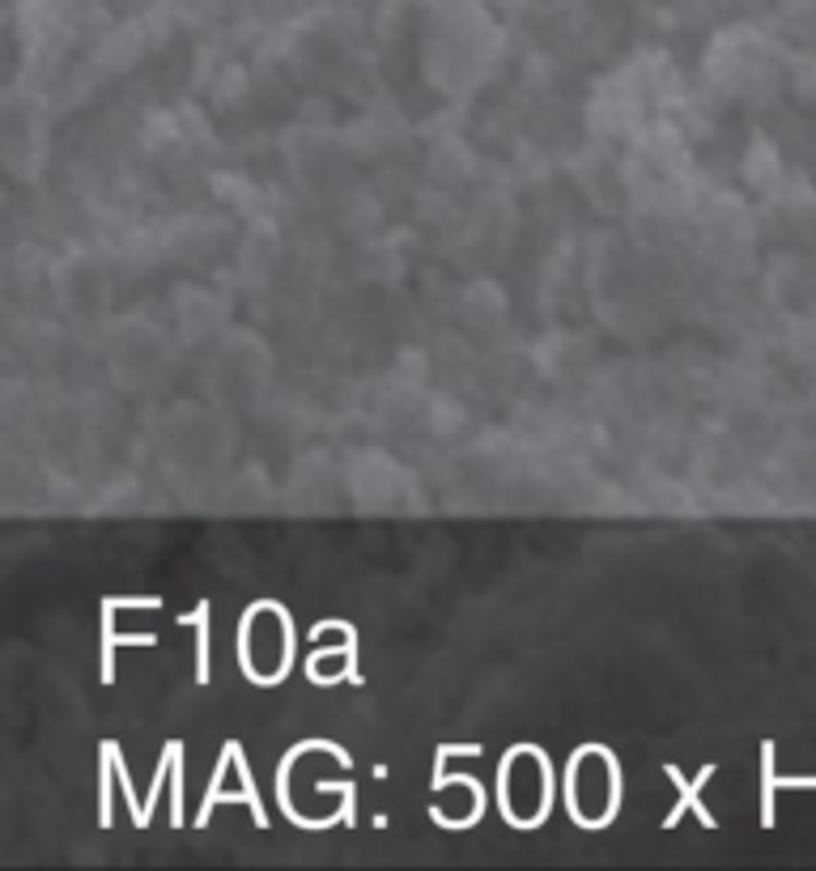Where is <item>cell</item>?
<instances>
[{"label": "cell", "mask_w": 816, "mask_h": 871, "mask_svg": "<svg viewBox=\"0 0 816 871\" xmlns=\"http://www.w3.org/2000/svg\"><path fill=\"white\" fill-rule=\"evenodd\" d=\"M120 608H158V600H102V685L115 680V646L120 642H141L154 646V633H115V613Z\"/></svg>", "instance_id": "1"}, {"label": "cell", "mask_w": 816, "mask_h": 871, "mask_svg": "<svg viewBox=\"0 0 816 871\" xmlns=\"http://www.w3.org/2000/svg\"><path fill=\"white\" fill-rule=\"evenodd\" d=\"M179 625H196V685H209V600H200L187 617H179Z\"/></svg>", "instance_id": "3"}, {"label": "cell", "mask_w": 816, "mask_h": 871, "mask_svg": "<svg viewBox=\"0 0 816 871\" xmlns=\"http://www.w3.org/2000/svg\"><path fill=\"white\" fill-rule=\"evenodd\" d=\"M663 774L672 778V787L681 790V803H677V808H672V812L663 816V830H677V821H681V812H685V808H693V812H697V821H702L706 830H715V812H710L706 803H697L702 787H706V783L715 778V765H702V774H697L693 783H685V778H681V770H677V765H663Z\"/></svg>", "instance_id": "2"}, {"label": "cell", "mask_w": 816, "mask_h": 871, "mask_svg": "<svg viewBox=\"0 0 816 871\" xmlns=\"http://www.w3.org/2000/svg\"><path fill=\"white\" fill-rule=\"evenodd\" d=\"M234 757H239V778H243V790H247V808H252L256 825L264 830V825H268V812H264V803H259L256 783H252V770H247V757H243V748H234Z\"/></svg>", "instance_id": "4"}]
</instances>
